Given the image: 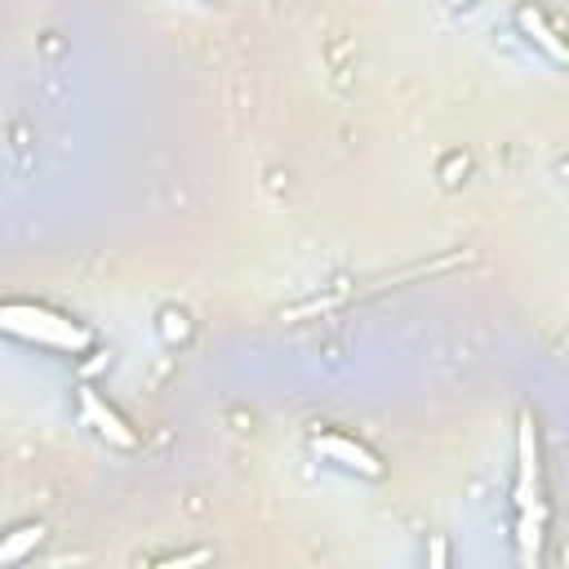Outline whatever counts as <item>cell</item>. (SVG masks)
<instances>
[{
  "label": "cell",
  "mask_w": 569,
  "mask_h": 569,
  "mask_svg": "<svg viewBox=\"0 0 569 569\" xmlns=\"http://www.w3.org/2000/svg\"><path fill=\"white\" fill-rule=\"evenodd\" d=\"M0 320L9 333L40 342V347H53V351H67V356H80L93 347V333L84 325H76L71 316H62L53 307H40V302H4Z\"/></svg>",
  "instance_id": "1"
},
{
  "label": "cell",
  "mask_w": 569,
  "mask_h": 569,
  "mask_svg": "<svg viewBox=\"0 0 569 569\" xmlns=\"http://www.w3.org/2000/svg\"><path fill=\"white\" fill-rule=\"evenodd\" d=\"M516 507H538L542 502V489H538V476H542V453H538V427L529 413H520L516 422Z\"/></svg>",
  "instance_id": "2"
},
{
  "label": "cell",
  "mask_w": 569,
  "mask_h": 569,
  "mask_svg": "<svg viewBox=\"0 0 569 569\" xmlns=\"http://www.w3.org/2000/svg\"><path fill=\"white\" fill-rule=\"evenodd\" d=\"M80 418H84L107 445H116V449H133V445H138V431H133L93 387H80Z\"/></svg>",
  "instance_id": "3"
},
{
  "label": "cell",
  "mask_w": 569,
  "mask_h": 569,
  "mask_svg": "<svg viewBox=\"0 0 569 569\" xmlns=\"http://www.w3.org/2000/svg\"><path fill=\"white\" fill-rule=\"evenodd\" d=\"M316 453H325L329 462H338V467H347V471H356V476H369V480L382 476L378 453H373L369 445L342 436V431H320V436H316Z\"/></svg>",
  "instance_id": "4"
},
{
  "label": "cell",
  "mask_w": 569,
  "mask_h": 569,
  "mask_svg": "<svg viewBox=\"0 0 569 569\" xmlns=\"http://www.w3.org/2000/svg\"><path fill=\"white\" fill-rule=\"evenodd\" d=\"M516 27H520V31H525V36H529V40H533V44H538V49H542V53H547L551 62L569 67V44H565V40H560V36L551 31V22H547V18H542V13L533 9V4L516 9Z\"/></svg>",
  "instance_id": "5"
},
{
  "label": "cell",
  "mask_w": 569,
  "mask_h": 569,
  "mask_svg": "<svg viewBox=\"0 0 569 569\" xmlns=\"http://www.w3.org/2000/svg\"><path fill=\"white\" fill-rule=\"evenodd\" d=\"M542 525H547V502L520 511L516 538H520V560H525V565H538V556H542Z\"/></svg>",
  "instance_id": "6"
},
{
  "label": "cell",
  "mask_w": 569,
  "mask_h": 569,
  "mask_svg": "<svg viewBox=\"0 0 569 569\" xmlns=\"http://www.w3.org/2000/svg\"><path fill=\"white\" fill-rule=\"evenodd\" d=\"M40 538H44L40 525H22V529H13V533L0 542V565H18L22 556H31V551L40 547Z\"/></svg>",
  "instance_id": "7"
},
{
  "label": "cell",
  "mask_w": 569,
  "mask_h": 569,
  "mask_svg": "<svg viewBox=\"0 0 569 569\" xmlns=\"http://www.w3.org/2000/svg\"><path fill=\"white\" fill-rule=\"evenodd\" d=\"M160 333H164V342H182L191 333V325L182 311H160Z\"/></svg>",
  "instance_id": "8"
},
{
  "label": "cell",
  "mask_w": 569,
  "mask_h": 569,
  "mask_svg": "<svg viewBox=\"0 0 569 569\" xmlns=\"http://www.w3.org/2000/svg\"><path fill=\"white\" fill-rule=\"evenodd\" d=\"M204 560H213V551H209V547H196V551H182V556H164V560H156V569H187V565H204Z\"/></svg>",
  "instance_id": "9"
},
{
  "label": "cell",
  "mask_w": 569,
  "mask_h": 569,
  "mask_svg": "<svg viewBox=\"0 0 569 569\" xmlns=\"http://www.w3.org/2000/svg\"><path fill=\"white\" fill-rule=\"evenodd\" d=\"M427 560H431V569H445V560H449V547H445V538H431V551H427Z\"/></svg>",
  "instance_id": "10"
}]
</instances>
